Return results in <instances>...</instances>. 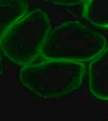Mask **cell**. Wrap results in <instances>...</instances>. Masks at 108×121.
I'll return each mask as SVG.
<instances>
[{
    "mask_svg": "<svg viewBox=\"0 0 108 121\" xmlns=\"http://www.w3.org/2000/svg\"><path fill=\"white\" fill-rule=\"evenodd\" d=\"M52 30V23L42 9L27 12L15 22L0 40V48L8 60L18 66L33 64Z\"/></svg>",
    "mask_w": 108,
    "mask_h": 121,
    "instance_id": "obj_3",
    "label": "cell"
},
{
    "mask_svg": "<svg viewBox=\"0 0 108 121\" xmlns=\"http://www.w3.org/2000/svg\"><path fill=\"white\" fill-rule=\"evenodd\" d=\"M106 44L102 33L81 21L69 20L51 30L40 55L46 60L84 64L95 59Z\"/></svg>",
    "mask_w": 108,
    "mask_h": 121,
    "instance_id": "obj_1",
    "label": "cell"
},
{
    "mask_svg": "<svg viewBox=\"0 0 108 121\" xmlns=\"http://www.w3.org/2000/svg\"><path fill=\"white\" fill-rule=\"evenodd\" d=\"M83 16L99 28H108V0H88L84 4Z\"/></svg>",
    "mask_w": 108,
    "mask_h": 121,
    "instance_id": "obj_6",
    "label": "cell"
},
{
    "mask_svg": "<svg viewBox=\"0 0 108 121\" xmlns=\"http://www.w3.org/2000/svg\"><path fill=\"white\" fill-rule=\"evenodd\" d=\"M103 121H108V120H103Z\"/></svg>",
    "mask_w": 108,
    "mask_h": 121,
    "instance_id": "obj_9",
    "label": "cell"
},
{
    "mask_svg": "<svg viewBox=\"0 0 108 121\" xmlns=\"http://www.w3.org/2000/svg\"><path fill=\"white\" fill-rule=\"evenodd\" d=\"M3 71H4V66H3L2 58H1V56H0V76L3 74Z\"/></svg>",
    "mask_w": 108,
    "mask_h": 121,
    "instance_id": "obj_8",
    "label": "cell"
},
{
    "mask_svg": "<svg viewBox=\"0 0 108 121\" xmlns=\"http://www.w3.org/2000/svg\"><path fill=\"white\" fill-rule=\"evenodd\" d=\"M86 73L84 64L62 60H46L22 67L19 81L43 99H57L79 89Z\"/></svg>",
    "mask_w": 108,
    "mask_h": 121,
    "instance_id": "obj_2",
    "label": "cell"
},
{
    "mask_svg": "<svg viewBox=\"0 0 108 121\" xmlns=\"http://www.w3.org/2000/svg\"><path fill=\"white\" fill-rule=\"evenodd\" d=\"M43 1L54 5H58V6L71 7V6H77L80 4H85L88 0H43Z\"/></svg>",
    "mask_w": 108,
    "mask_h": 121,
    "instance_id": "obj_7",
    "label": "cell"
},
{
    "mask_svg": "<svg viewBox=\"0 0 108 121\" xmlns=\"http://www.w3.org/2000/svg\"><path fill=\"white\" fill-rule=\"evenodd\" d=\"M26 0H0V40L15 22L27 13Z\"/></svg>",
    "mask_w": 108,
    "mask_h": 121,
    "instance_id": "obj_5",
    "label": "cell"
},
{
    "mask_svg": "<svg viewBox=\"0 0 108 121\" xmlns=\"http://www.w3.org/2000/svg\"><path fill=\"white\" fill-rule=\"evenodd\" d=\"M89 91L100 101H108V47L89 65Z\"/></svg>",
    "mask_w": 108,
    "mask_h": 121,
    "instance_id": "obj_4",
    "label": "cell"
}]
</instances>
